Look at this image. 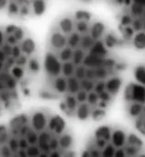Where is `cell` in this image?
<instances>
[{
	"label": "cell",
	"instance_id": "1",
	"mask_svg": "<svg viewBox=\"0 0 145 157\" xmlns=\"http://www.w3.org/2000/svg\"><path fill=\"white\" fill-rule=\"evenodd\" d=\"M36 0H0V12L12 17L26 18L32 15V5Z\"/></svg>",
	"mask_w": 145,
	"mask_h": 157
},
{
	"label": "cell",
	"instance_id": "2",
	"mask_svg": "<svg viewBox=\"0 0 145 157\" xmlns=\"http://www.w3.org/2000/svg\"><path fill=\"white\" fill-rule=\"evenodd\" d=\"M43 69L50 78H54L61 75L62 62L53 52H48L44 55Z\"/></svg>",
	"mask_w": 145,
	"mask_h": 157
},
{
	"label": "cell",
	"instance_id": "3",
	"mask_svg": "<svg viewBox=\"0 0 145 157\" xmlns=\"http://www.w3.org/2000/svg\"><path fill=\"white\" fill-rule=\"evenodd\" d=\"M124 98L126 102H139L144 104L145 87L138 83H130L124 90Z\"/></svg>",
	"mask_w": 145,
	"mask_h": 157
},
{
	"label": "cell",
	"instance_id": "4",
	"mask_svg": "<svg viewBox=\"0 0 145 157\" xmlns=\"http://www.w3.org/2000/svg\"><path fill=\"white\" fill-rule=\"evenodd\" d=\"M49 118L45 112L41 110H36L29 116V125L37 132H40L47 129Z\"/></svg>",
	"mask_w": 145,
	"mask_h": 157
},
{
	"label": "cell",
	"instance_id": "5",
	"mask_svg": "<svg viewBox=\"0 0 145 157\" xmlns=\"http://www.w3.org/2000/svg\"><path fill=\"white\" fill-rule=\"evenodd\" d=\"M49 44L52 51L58 52L60 50L67 46V35L63 34L56 28L53 31L51 32L49 38Z\"/></svg>",
	"mask_w": 145,
	"mask_h": 157
},
{
	"label": "cell",
	"instance_id": "6",
	"mask_svg": "<svg viewBox=\"0 0 145 157\" xmlns=\"http://www.w3.org/2000/svg\"><path fill=\"white\" fill-rule=\"evenodd\" d=\"M65 129H66V121L61 116L53 115L49 119L47 124V130H49L54 135L56 136L61 135L65 132Z\"/></svg>",
	"mask_w": 145,
	"mask_h": 157
},
{
	"label": "cell",
	"instance_id": "7",
	"mask_svg": "<svg viewBox=\"0 0 145 157\" xmlns=\"http://www.w3.org/2000/svg\"><path fill=\"white\" fill-rule=\"evenodd\" d=\"M106 32H107V27L104 24V22L97 19H94L93 17V19L90 22V27L88 30L89 35L95 40H102Z\"/></svg>",
	"mask_w": 145,
	"mask_h": 157
},
{
	"label": "cell",
	"instance_id": "8",
	"mask_svg": "<svg viewBox=\"0 0 145 157\" xmlns=\"http://www.w3.org/2000/svg\"><path fill=\"white\" fill-rule=\"evenodd\" d=\"M56 28L65 35H68L72 31H74V18L73 17V14L62 17L58 20L56 24Z\"/></svg>",
	"mask_w": 145,
	"mask_h": 157
},
{
	"label": "cell",
	"instance_id": "9",
	"mask_svg": "<svg viewBox=\"0 0 145 157\" xmlns=\"http://www.w3.org/2000/svg\"><path fill=\"white\" fill-rule=\"evenodd\" d=\"M126 138L127 133L125 132V131H123L120 128H117L112 130L110 143L116 148H123L126 144Z\"/></svg>",
	"mask_w": 145,
	"mask_h": 157
},
{
	"label": "cell",
	"instance_id": "10",
	"mask_svg": "<svg viewBox=\"0 0 145 157\" xmlns=\"http://www.w3.org/2000/svg\"><path fill=\"white\" fill-rule=\"evenodd\" d=\"M122 79L119 76H111L109 77L108 79L105 80V86H106V90L111 94V96H116L122 86Z\"/></svg>",
	"mask_w": 145,
	"mask_h": 157
},
{
	"label": "cell",
	"instance_id": "11",
	"mask_svg": "<svg viewBox=\"0 0 145 157\" xmlns=\"http://www.w3.org/2000/svg\"><path fill=\"white\" fill-rule=\"evenodd\" d=\"M19 45H20V48H21V51H22V53L26 54L27 56L30 57L32 56L35 52H36V42L35 40L31 38V37H28L26 36L20 42H19Z\"/></svg>",
	"mask_w": 145,
	"mask_h": 157
},
{
	"label": "cell",
	"instance_id": "12",
	"mask_svg": "<svg viewBox=\"0 0 145 157\" xmlns=\"http://www.w3.org/2000/svg\"><path fill=\"white\" fill-rule=\"evenodd\" d=\"M29 122V116L26 113L17 114L12 117L6 123V126L10 129H18L21 126L28 124Z\"/></svg>",
	"mask_w": 145,
	"mask_h": 157
},
{
	"label": "cell",
	"instance_id": "13",
	"mask_svg": "<svg viewBox=\"0 0 145 157\" xmlns=\"http://www.w3.org/2000/svg\"><path fill=\"white\" fill-rule=\"evenodd\" d=\"M92 108L93 107H91L87 102L79 103L75 109V117L81 121H87L90 118V113H91Z\"/></svg>",
	"mask_w": 145,
	"mask_h": 157
},
{
	"label": "cell",
	"instance_id": "14",
	"mask_svg": "<svg viewBox=\"0 0 145 157\" xmlns=\"http://www.w3.org/2000/svg\"><path fill=\"white\" fill-rule=\"evenodd\" d=\"M87 52L105 58L109 54V49L105 46L103 40H95V42L93 43V45L91 46V48L89 49V51Z\"/></svg>",
	"mask_w": 145,
	"mask_h": 157
},
{
	"label": "cell",
	"instance_id": "15",
	"mask_svg": "<svg viewBox=\"0 0 145 157\" xmlns=\"http://www.w3.org/2000/svg\"><path fill=\"white\" fill-rule=\"evenodd\" d=\"M103 62H104L103 57H99L87 52L83 60L82 64L86 68H97L103 65Z\"/></svg>",
	"mask_w": 145,
	"mask_h": 157
},
{
	"label": "cell",
	"instance_id": "16",
	"mask_svg": "<svg viewBox=\"0 0 145 157\" xmlns=\"http://www.w3.org/2000/svg\"><path fill=\"white\" fill-rule=\"evenodd\" d=\"M58 141H59V149L63 152L72 149L74 142L73 135L65 132L58 136Z\"/></svg>",
	"mask_w": 145,
	"mask_h": 157
},
{
	"label": "cell",
	"instance_id": "17",
	"mask_svg": "<svg viewBox=\"0 0 145 157\" xmlns=\"http://www.w3.org/2000/svg\"><path fill=\"white\" fill-rule=\"evenodd\" d=\"M52 87L55 93L59 95L65 94L67 92V78L63 75L56 76L52 79Z\"/></svg>",
	"mask_w": 145,
	"mask_h": 157
},
{
	"label": "cell",
	"instance_id": "18",
	"mask_svg": "<svg viewBox=\"0 0 145 157\" xmlns=\"http://www.w3.org/2000/svg\"><path fill=\"white\" fill-rule=\"evenodd\" d=\"M104 40H103V42H104V44H105V46L109 50V49H113V48H115L116 46H119V45H120L121 44V41L120 40V39L116 36V34L115 33H113V32H111V31H107L106 33H105V35L103 36V38H102Z\"/></svg>",
	"mask_w": 145,
	"mask_h": 157
},
{
	"label": "cell",
	"instance_id": "19",
	"mask_svg": "<svg viewBox=\"0 0 145 157\" xmlns=\"http://www.w3.org/2000/svg\"><path fill=\"white\" fill-rule=\"evenodd\" d=\"M111 132H112V129L110 126L102 125L95 131L94 137H95V139H104L108 143H109L110 137H111Z\"/></svg>",
	"mask_w": 145,
	"mask_h": 157
},
{
	"label": "cell",
	"instance_id": "20",
	"mask_svg": "<svg viewBox=\"0 0 145 157\" xmlns=\"http://www.w3.org/2000/svg\"><path fill=\"white\" fill-rule=\"evenodd\" d=\"M144 111V104L139 102H130L128 106V114L131 118L135 119Z\"/></svg>",
	"mask_w": 145,
	"mask_h": 157
},
{
	"label": "cell",
	"instance_id": "21",
	"mask_svg": "<svg viewBox=\"0 0 145 157\" xmlns=\"http://www.w3.org/2000/svg\"><path fill=\"white\" fill-rule=\"evenodd\" d=\"M80 87V81L76 79L74 75L67 77V93L71 95H75L79 90Z\"/></svg>",
	"mask_w": 145,
	"mask_h": 157
},
{
	"label": "cell",
	"instance_id": "22",
	"mask_svg": "<svg viewBox=\"0 0 145 157\" xmlns=\"http://www.w3.org/2000/svg\"><path fill=\"white\" fill-rule=\"evenodd\" d=\"M81 36H82V34H80L76 30L72 31L70 34L67 35V46H69L72 49H75V48L79 47Z\"/></svg>",
	"mask_w": 145,
	"mask_h": 157
},
{
	"label": "cell",
	"instance_id": "23",
	"mask_svg": "<svg viewBox=\"0 0 145 157\" xmlns=\"http://www.w3.org/2000/svg\"><path fill=\"white\" fill-rule=\"evenodd\" d=\"M133 46L138 50H144L145 48V31L136 32L132 39Z\"/></svg>",
	"mask_w": 145,
	"mask_h": 157
},
{
	"label": "cell",
	"instance_id": "24",
	"mask_svg": "<svg viewBox=\"0 0 145 157\" xmlns=\"http://www.w3.org/2000/svg\"><path fill=\"white\" fill-rule=\"evenodd\" d=\"M133 76L135 81L140 84L145 86V67L144 65H137L133 70Z\"/></svg>",
	"mask_w": 145,
	"mask_h": 157
},
{
	"label": "cell",
	"instance_id": "25",
	"mask_svg": "<svg viewBox=\"0 0 145 157\" xmlns=\"http://www.w3.org/2000/svg\"><path fill=\"white\" fill-rule=\"evenodd\" d=\"M94 42H95V40L89 35V33L82 34L81 40H80V43H79V47L81 49H83L85 52H87L89 51V49L91 48V46L93 45Z\"/></svg>",
	"mask_w": 145,
	"mask_h": 157
},
{
	"label": "cell",
	"instance_id": "26",
	"mask_svg": "<svg viewBox=\"0 0 145 157\" xmlns=\"http://www.w3.org/2000/svg\"><path fill=\"white\" fill-rule=\"evenodd\" d=\"M86 54V52H85L83 49H81L80 47H77L75 49H74V52H73V56H72V62L74 63L75 66L77 65H80L82 64L83 63V60L85 58Z\"/></svg>",
	"mask_w": 145,
	"mask_h": 157
},
{
	"label": "cell",
	"instance_id": "27",
	"mask_svg": "<svg viewBox=\"0 0 145 157\" xmlns=\"http://www.w3.org/2000/svg\"><path fill=\"white\" fill-rule=\"evenodd\" d=\"M91 20L87 21V20H76V19H74V30H76L77 32H79L80 34L88 33Z\"/></svg>",
	"mask_w": 145,
	"mask_h": 157
},
{
	"label": "cell",
	"instance_id": "28",
	"mask_svg": "<svg viewBox=\"0 0 145 157\" xmlns=\"http://www.w3.org/2000/svg\"><path fill=\"white\" fill-rule=\"evenodd\" d=\"M74 69H75V65L72 61L63 62V63H62V73H61V75L66 78L70 77V76L74 75Z\"/></svg>",
	"mask_w": 145,
	"mask_h": 157
},
{
	"label": "cell",
	"instance_id": "29",
	"mask_svg": "<svg viewBox=\"0 0 145 157\" xmlns=\"http://www.w3.org/2000/svg\"><path fill=\"white\" fill-rule=\"evenodd\" d=\"M27 70L32 75L40 73V63L39 60L37 58H34V57L30 56L29 58V61H28Z\"/></svg>",
	"mask_w": 145,
	"mask_h": 157
},
{
	"label": "cell",
	"instance_id": "30",
	"mask_svg": "<svg viewBox=\"0 0 145 157\" xmlns=\"http://www.w3.org/2000/svg\"><path fill=\"white\" fill-rule=\"evenodd\" d=\"M73 52L74 49L70 48L69 46H65L64 48H63L62 50H60L58 52V58L60 59V61L62 63L63 62H68L72 60V56H73Z\"/></svg>",
	"mask_w": 145,
	"mask_h": 157
},
{
	"label": "cell",
	"instance_id": "31",
	"mask_svg": "<svg viewBox=\"0 0 145 157\" xmlns=\"http://www.w3.org/2000/svg\"><path fill=\"white\" fill-rule=\"evenodd\" d=\"M106 115H107L106 109H100L97 107H93L91 109L90 118L94 121H100L106 117Z\"/></svg>",
	"mask_w": 145,
	"mask_h": 157
},
{
	"label": "cell",
	"instance_id": "32",
	"mask_svg": "<svg viewBox=\"0 0 145 157\" xmlns=\"http://www.w3.org/2000/svg\"><path fill=\"white\" fill-rule=\"evenodd\" d=\"M126 144L132 145V146H136V147H139V148H142V149L143 147V140L139 136H137L136 134H134V133H130L129 135H127Z\"/></svg>",
	"mask_w": 145,
	"mask_h": 157
},
{
	"label": "cell",
	"instance_id": "33",
	"mask_svg": "<svg viewBox=\"0 0 145 157\" xmlns=\"http://www.w3.org/2000/svg\"><path fill=\"white\" fill-rule=\"evenodd\" d=\"M95 73H96V79L97 80H106L110 76L109 71L105 68L103 65L95 68Z\"/></svg>",
	"mask_w": 145,
	"mask_h": 157
},
{
	"label": "cell",
	"instance_id": "34",
	"mask_svg": "<svg viewBox=\"0 0 145 157\" xmlns=\"http://www.w3.org/2000/svg\"><path fill=\"white\" fill-rule=\"evenodd\" d=\"M53 135L52 132H51L49 130H44L40 132H39L38 136V144H49L52 136Z\"/></svg>",
	"mask_w": 145,
	"mask_h": 157
},
{
	"label": "cell",
	"instance_id": "35",
	"mask_svg": "<svg viewBox=\"0 0 145 157\" xmlns=\"http://www.w3.org/2000/svg\"><path fill=\"white\" fill-rule=\"evenodd\" d=\"M135 120V128L143 135L145 134V112L142 113L140 116L134 119Z\"/></svg>",
	"mask_w": 145,
	"mask_h": 157
},
{
	"label": "cell",
	"instance_id": "36",
	"mask_svg": "<svg viewBox=\"0 0 145 157\" xmlns=\"http://www.w3.org/2000/svg\"><path fill=\"white\" fill-rule=\"evenodd\" d=\"M64 102H65V104H66L67 109L75 111V109H76V108H77V106H78V102H77V100H76L74 95L68 94V95L65 97Z\"/></svg>",
	"mask_w": 145,
	"mask_h": 157
},
{
	"label": "cell",
	"instance_id": "37",
	"mask_svg": "<svg viewBox=\"0 0 145 157\" xmlns=\"http://www.w3.org/2000/svg\"><path fill=\"white\" fill-rule=\"evenodd\" d=\"M135 32H140V31H144L145 29V18L144 17H139V18H135L131 26Z\"/></svg>",
	"mask_w": 145,
	"mask_h": 157
},
{
	"label": "cell",
	"instance_id": "38",
	"mask_svg": "<svg viewBox=\"0 0 145 157\" xmlns=\"http://www.w3.org/2000/svg\"><path fill=\"white\" fill-rule=\"evenodd\" d=\"M38 136H39V132H37L32 128H30L29 131L25 135V138L29 145H34L38 144Z\"/></svg>",
	"mask_w": 145,
	"mask_h": 157
},
{
	"label": "cell",
	"instance_id": "39",
	"mask_svg": "<svg viewBox=\"0 0 145 157\" xmlns=\"http://www.w3.org/2000/svg\"><path fill=\"white\" fill-rule=\"evenodd\" d=\"M123 149L125 151L126 156L129 157L138 156V155H140V153L142 151V148H139V147H136V146H132V145H128V144H125Z\"/></svg>",
	"mask_w": 145,
	"mask_h": 157
},
{
	"label": "cell",
	"instance_id": "40",
	"mask_svg": "<svg viewBox=\"0 0 145 157\" xmlns=\"http://www.w3.org/2000/svg\"><path fill=\"white\" fill-rule=\"evenodd\" d=\"M116 147L109 142L101 150V157H114Z\"/></svg>",
	"mask_w": 145,
	"mask_h": 157
},
{
	"label": "cell",
	"instance_id": "41",
	"mask_svg": "<svg viewBox=\"0 0 145 157\" xmlns=\"http://www.w3.org/2000/svg\"><path fill=\"white\" fill-rule=\"evenodd\" d=\"M39 97L43 100H53L59 98V94L53 93L49 90H40L39 92Z\"/></svg>",
	"mask_w": 145,
	"mask_h": 157
},
{
	"label": "cell",
	"instance_id": "42",
	"mask_svg": "<svg viewBox=\"0 0 145 157\" xmlns=\"http://www.w3.org/2000/svg\"><path fill=\"white\" fill-rule=\"evenodd\" d=\"M95 83H96V81H92V80L84 78L83 80L80 81V87H81V89H83L88 93L90 91H93L94 86H95Z\"/></svg>",
	"mask_w": 145,
	"mask_h": 157
},
{
	"label": "cell",
	"instance_id": "43",
	"mask_svg": "<svg viewBox=\"0 0 145 157\" xmlns=\"http://www.w3.org/2000/svg\"><path fill=\"white\" fill-rule=\"evenodd\" d=\"M86 67H85L83 64H80V65L75 66L74 73V76L76 79H78L79 81L83 80L84 78H86Z\"/></svg>",
	"mask_w": 145,
	"mask_h": 157
},
{
	"label": "cell",
	"instance_id": "44",
	"mask_svg": "<svg viewBox=\"0 0 145 157\" xmlns=\"http://www.w3.org/2000/svg\"><path fill=\"white\" fill-rule=\"evenodd\" d=\"M98 101H99V98H98V94L97 93H96L95 91H90V92L87 93L86 102L91 107H96Z\"/></svg>",
	"mask_w": 145,
	"mask_h": 157
},
{
	"label": "cell",
	"instance_id": "45",
	"mask_svg": "<svg viewBox=\"0 0 145 157\" xmlns=\"http://www.w3.org/2000/svg\"><path fill=\"white\" fill-rule=\"evenodd\" d=\"M26 153H27V156L39 157L40 150V148H39V146L37 144L29 145V147L26 149Z\"/></svg>",
	"mask_w": 145,
	"mask_h": 157
},
{
	"label": "cell",
	"instance_id": "46",
	"mask_svg": "<svg viewBox=\"0 0 145 157\" xmlns=\"http://www.w3.org/2000/svg\"><path fill=\"white\" fill-rule=\"evenodd\" d=\"M116 60L115 59H112V58H109V57H105L104 58V62H103V66L105 68H107L109 73H110V75L112 74V70H115L114 67H115V64H116Z\"/></svg>",
	"mask_w": 145,
	"mask_h": 157
},
{
	"label": "cell",
	"instance_id": "47",
	"mask_svg": "<svg viewBox=\"0 0 145 157\" xmlns=\"http://www.w3.org/2000/svg\"><path fill=\"white\" fill-rule=\"evenodd\" d=\"M120 32L122 33V35H123V37H124V40H132V37L134 36V34L136 33V32L134 31V29H133L131 26L125 27V28L121 29H120Z\"/></svg>",
	"mask_w": 145,
	"mask_h": 157
},
{
	"label": "cell",
	"instance_id": "48",
	"mask_svg": "<svg viewBox=\"0 0 145 157\" xmlns=\"http://www.w3.org/2000/svg\"><path fill=\"white\" fill-rule=\"evenodd\" d=\"M78 104L79 103H84V102H86V98H87V92H86L85 90L83 89H80L75 95H74Z\"/></svg>",
	"mask_w": 145,
	"mask_h": 157
},
{
	"label": "cell",
	"instance_id": "49",
	"mask_svg": "<svg viewBox=\"0 0 145 157\" xmlns=\"http://www.w3.org/2000/svg\"><path fill=\"white\" fill-rule=\"evenodd\" d=\"M106 90V86H105V81L104 80H97L95 83V86L93 91H95L96 93L99 94L102 91Z\"/></svg>",
	"mask_w": 145,
	"mask_h": 157
},
{
	"label": "cell",
	"instance_id": "50",
	"mask_svg": "<svg viewBox=\"0 0 145 157\" xmlns=\"http://www.w3.org/2000/svg\"><path fill=\"white\" fill-rule=\"evenodd\" d=\"M48 144H49V147H50L51 151H53V150H57V149H59V141H58V136H56V135H52Z\"/></svg>",
	"mask_w": 145,
	"mask_h": 157
},
{
	"label": "cell",
	"instance_id": "51",
	"mask_svg": "<svg viewBox=\"0 0 145 157\" xmlns=\"http://www.w3.org/2000/svg\"><path fill=\"white\" fill-rule=\"evenodd\" d=\"M98 98H99V100H102V101L109 103L112 100V96L107 90H104V91H102L101 93L98 94Z\"/></svg>",
	"mask_w": 145,
	"mask_h": 157
},
{
	"label": "cell",
	"instance_id": "52",
	"mask_svg": "<svg viewBox=\"0 0 145 157\" xmlns=\"http://www.w3.org/2000/svg\"><path fill=\"white\" fill-rule=\"evenodd\" d=\"M86 78L89 79V80H92V81H97L95 68H86Z\"/></svg>",
	"mask_w": 145,
	"mask_h": 157
},
{
	"label": "cell",
	"instance_id": "53",
	"mask_svg": "<svg viewBox=\"0 0 145 157\" xmlns=\"http://www.w3.org/2000/svg\"><path fill=\"white\" fill-rule=\"evenodd\" d=\"M17 141H18V148L21 150H26L29 145L25 137H18Z\"/></svg>",
	"mask_w": 145,
	"mask_h": 157
},
{
	"label": "cell",
	"instance_id": "54",
	"mask_svg": "<svg viewBox=\"0 0 145 157\" xmlns=\"http://www.w3.org/2000/svg\"><path fill=\"white\" fill-rule=\"evenodd\" d=\"M107 144H108V142L104 139H95V141H94V144H95L96 148H97L99 150H102L106 146Z\"/></svg>",
	"mask_w": 145,
	"mask_h": 157
},
{
	"label": "cell",
	"instance_id": "55",
	"mask_svg": "<svg viewBox=\"0 0 145 157\" xmlns=\"http://www.w3.org/2000/svg\"><path fill=\"white\" fill-rule=\"evenodd\" d=\"M128 67V64L124 62H120V63H116L115 64V67L114 69L118 72H122V71H125Z\"/></svg>",
	"mask_w": 145,
	"mask_h": 157
},
{
	"label": "cell",
	"instance_id": "56",
	"mask_svg": "<svg viewBox=\"0 0 145 157\" xmlns=\"http://www.w3.org/2000/svg\"><path fill=\"white\" fill-rule=\"evenodd\" d=\"M90 157H101V150L97 148H93L90 151Z\"/></svg>",
	"mask_w": 145,
	"mask_h": 157
},
{
	"label": "cell",
	"instance_id": "57",
	"mask_svg": "<svg viewBox=\"0 0 145 157\" xmlns=\"http://www.w3.org/2000/svg\"><path fill=\"white\" fill-rule=\"evenodd\" d=\"M114 157H126V154L123 148H116Z\"/></svg>",
	"mask_w": 145,
	"mask_h": 157
},
{
	"label": "cell",
	"instance_id": "58",
	"mask_svg": "<svg viewBox=\"0 0 145 157\" xmlns=\"http://www.w3.org/2000/svg\"><path fill=\"white\" fill-rule=\"evenodd\" d=\"M63 151H61L60 149H57V150H53V151H51L50 154H49V156L50 157H61L63 155Z\"/></svg>",
	"mask_w": 145,
	"mask_h": 157
},
{
	"label": "cell",
	"instance_id": "59",
	"mask_svg": "<svg viewBox=\"0 0 145 157\" xmlns=\"http://www.w3.org/2000/svg\"><path fill=\"white\" fill-rule=\"evenodd\" d=\"M109 103H108V102H105V101L99 100V101L97 102V106H96V107L100 108V109H107L109 108Z\"/></svg>",
	"mask_w": 145,
	"mask_h": 157
},
{
	"label": "cell",
	"instance_id": "60",
	"mask_svg": "<svg viewBox=\"0 0 145 157\" xmlns=\"http://www.w3.org/2000/svg\"><path fill=\"white\" fill-rule=\"evenodd\" d=\"M21 93H22V95H23L24 97H27V98L30 96V90H29V88L28 86L23 87V88L21 89Z\"/></svg>",
	"mask_w": 145,
	"mask_h": 157
},
{
	"label": "cell",
	"instance_id": "61",
	"mask_svg": "<svg viewBox=\"0 0 145 157\" xmlns=\"http://www.w3.org/2000/svg\"><path fill=\"white\" fill-rule=\"evenodd\" d=\"M59 109H60V110H62L63 112H64V111L67 109V107H66V104H65L64 101L60 102V104H59Z\"/></svg>",
	"mask_w": 145,
	"mask_h": 157
},
{
	"label": "cell",
	"instance_id": "62",
	"mask_svg": "<svg viewBox=\"0 0 145 157\" xmlns=\"http://www.w3.org/2000/svg\"><path fill=\"white\" fill-rule=\"evenodd\" d=\"M81 156L82 157H90V152L89 150H85L82 154H81Z\"/></svg>",
	"mask_w": 145,
	"mask_h": 157
},
{
	"label": "cell",
	"instance_id": "63",
	"mask_svg": "<svg viewBox=\"0 0 145 157\" xmlns=\"http://www.w3.org/2000/svg\"><path fill=\"white\" fill-rule=\"evenodd\" d=\"M79 1H81V2H83V3H86V4H88V3L93 2L94 0H79Z\"/></svg>",
	"mask_w": 145,
	"mask_h": 157
}]
</instances>
